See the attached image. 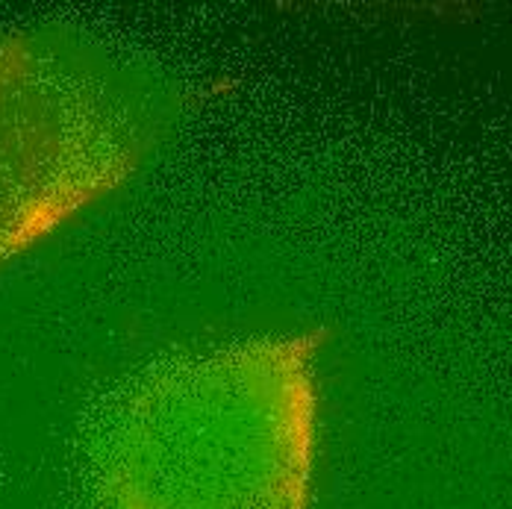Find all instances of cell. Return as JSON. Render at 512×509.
<instances>
[{"mask_svg": "<svg viewBox=\"0 0 512 509\" xmlns=\"http://www.w3.org/2000/svg\"><path fill=\"white\" fill-rule=\"evenodd\" d=\"M318 333L168 359L118 401L103 436L109 509H309Z\"/></svg>", "mask_w": 512, "mask_h": 509, "instance_id": "obj_1", "label": "cell"}]
</instances>
